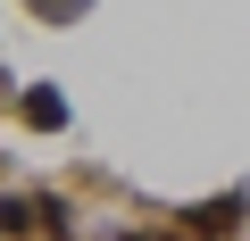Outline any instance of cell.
I'll use <instances>...</instances> for the list:
<instances>
[{"label":"cell","instance_id":"1","mask_svg":"<svg viewBox=\"0 0 250 241\" xmlns=\"http://www.w3.org/2000/svg\"><path fill=\"white\" fill-rule=\"evenodd\" d=\"M25 125H34V133H59V125H67V100H59L50 83H34V92H25Z\"/></svg>","mask_w":250,"mask_h":241},{"label":"cell","instance_id":"3","mask_svg":"<svg viewBox=\"0 0 250 241\" xmlns=\"http://www.w3.org/2000/svg\"><path fill=\"white\" fill-rule=\"evenodd\" d=\"M34 224H42V208H34V200L0 191V233H34Z\"/></svg>","mask_w":250,"mask_h":241},{"label":"cell","instance_id":"2","mask_svg":"<svg viewBox=\"0 0 250 241\" xmlns=\"http://www.w3.org/2000/svg\"><path fill=\"white\" fill-rule=\"evenodd\" d=\"M233 216H242V191H225V200H200V208H192V224H200V233H233Z\"/></svg>","mask_w":250,"mask_h":241},{"label":"cell","instance_id":"4","mask_svg":"<svg viewBox=\"0 0 250 241\" xmlns=\"http://www.w3.org/2000/svg\"><path fill=\"white\" fill-rule=\"evenodd\" d=\"M25 9H42V17H50V25H67V17H75V9H83V0H25Z\"/></svg>","mask_w":250,"mask_h":241}]
</instances>
